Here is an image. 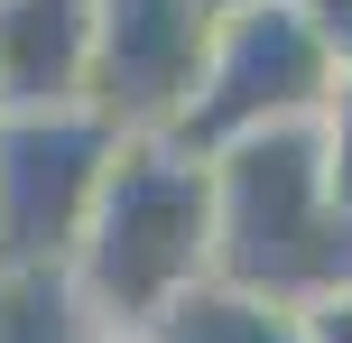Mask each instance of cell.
<instances>
[{
	"label": "cell",
	"instance_id": "obj_1",
	"mask_svg": "<svg viewBox=\"0 0 352 343\" xmlns=\"http://www.w3.org/2000/svg\"><path fill=\"white\" fill-rule=\"evenodd\" d=\"M65 278L93 334H148L186 288L213 278V158H195L167 130H121L65 251Z\"/></svg>",
	"mask_w": 352,
	"mask_h": 343
},
{
	"label": "cell",
	"instance_id": "obj_2",
	"mask_svg": "<svg viewBox=\"0 0 352 343\" xmlns=\"http://www.w3.org/2000/svg\"><path fill=\"white\" fill-rule=\"evenodd\" d=\"M213 278L287 316L352 278V214L324 186L316 121H278L213 148Z\"/></svg>",
	"mask_w": 352,
	"mask_h": 343
},
{
	"label": "cell",
	"instance_id": "obj_3",
	"mask_svg": "<svg viewBox=\"0 0 352 343\" xmlns=\"http://www.w3.org/2000/svg\"><path fill=\"white\" fill-rule=\"evenodd\" d=\"M334 56L306 37V19L287 0H223L213 19V47H204V74H195L186 111H176L167 140H186L195 158L250 140V130H278V121H316L334 102Z\"/></svg>",
	"mask_w": 352,
	"mask_h": 343
},
{
	"label": "cell",
	"instance_id": "obj_4",
	"mask_svg": "<svg viewBox=\"0 0 352 343\" xmlns=\"http://www.w3.org/2000/svg\"><path fill=\"white\" fill-rule=\"evenodd\" d=\"M121 130L93 102L0 111V269H65Z\"/></svg>",
	"mask_w": 352,
	"mask_h": 343
},
{
	"label": "cell",
	"instance_id": "obj_5",
	"mask_svg": "<svg viewBox=\"0 0 352 343\" xmlns=\"http://www.w3.org/2000/svg\"><path fill=\"white\" fill-rule=\"evenodd\" d=\"M223 0H93V93L111 130H176Z\"/></svg>",
	"mask_w": 352,
	"mask_h": 343
},
{
	"label": "cell",
	"instance_id": "obj_6",
	"mask_svg": "<svg viewBox=\"0 0 352 343\" xmlns=\"http://www.w3.org/2000/svg\"><path fill=\"white\" fill-rule=\"evenodd\" d=\"M93 93V0H0V111Z\"/></svg>",
	"mask_w": 352,
	"mask_h": 343
},
{
	"label": "cell",
	"instance_id": "obj_7",
	"mask_svg": "<svg viewBox=\"0 0 352 343\" xmlns=\"http://www.w3.org/2000/svg\"><path fill=\"white\" fill-rule=\"evenodd\" d=\"M140 343H297V316L269 307V297H250V288L204 278V288H186Z\"/></svg>",
	"mask_w": 352,
	"mask_h": 343
},
{
	"label": "cell",
	"instance_id": "obj_8",
	"mask_svg": "<svg viewBox=\"0 0 352 343\" xmlns=\"http://www.w3.org/2000/svg\"><path fill=\"white\" fill-rule=\"evenodd\" d=\"M0 343H93L65 269H0Z\"/></svg>",
	"mask_w": 352,
	"mask_h": 343
},
{
	"label": "cell",
	"instance_id": "obj_9",
	"mask_svg": "<svg viewBox=\"0 0 352 343\" xmlns=\"http://www.w3.org/2000/svg\"><path fill=\"white\" fill-rule=\"evenodd\" d=\"M316 140H324V186H334V204L352 214V74L334 84V102L316 111Z\"/></svg>",
	"mask_w": 352,
	"mask_h": 343
},
{
	"label": "cell",
	"instance_id": "obj_10",
	"mask_svg": "<svg viewBox=\"0 0 352 343\" xmlns=\"http://www.w3.org/2000/svg\"><path fill=\"white\" fill-rule=\"evenodd\" d=\"M287 10L306 19V37H316L324 56H334V74H352V0H287Z\"/></svg>",
	"mask_w": 352,
	"mask_h": 343
},
{
	"label": "cell",
	"instance_id": "obj_11",
	"mask_svg": "<svg viewBox=\"0 0 352 343\" xmlns=\"http://www.w3.org/2000/svg\"><path fill=\"white\" fill-rule=\"evenodd\" d=\"M297 343H352V278L297 307Z\"/></svg>",
	"mask_w": 352,
	"mask_h": 343
},
{
	"label": "cell",
	"instance_id": "obj_12",
	"mask_svg": "<svg viewBox=\"0 0 352 343\" xmlns=\"http://www.w3.org/2000/svg\"><path fill=\"white\" fill-rule=\"evenodd\" d=\"M93 343H140V334H93Z\"/></svg>",
	"mask_w": 352,
	"mask_h": 343
}]
</instances>
